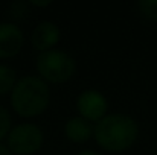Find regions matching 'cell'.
Returning a JSON list of instances; mask_svg holds the SVG:
<instances>
[{
	"label": "cell",
	"instance_id": "cell-2",
	"mask_svg": "<svg viewBox=\"0 0 157 155\" xmlns=\"http://www.w3.org/2000/svg\"><path fill=\"white\" fill-rule=\"evenodd\" d=\"M51 102L48 84L38 76H25L11 91V105L21 117H35L44 113Z\"/></svg>",
	"mask_w": 157,
	"mask_h": 155
},
{
	"label": "cell",
	"instance_id": "cell-9",
	"mask_svg": "<svg viewBox=\"0 0 157 155\" xmlns=\"http://www.w3.org/2000/svg\"><path fill=\"white\" fill-rule=\"evenodd\" d=\"M17 84V73L9 65L0 64V94L12 91Z\"/></svg>",
	"mask_w": 157,
	"mask_h": 155
},
{
	"label": "cell",
	"instance_id": "cell-8",
	"mask_svg": "<svg viewBox=\"0 0 157 155\" xmlns=\"http://www.w3.org/2000/svg\"><path fill=\"white\" fill-rule=\"evenodd\" d=\"M95 126L86 119L79 117H72L66 122L64 125V134L66 137L73 142V143H84L93 135Z\"/></svg>",
	"mask_w": 157,
	"mask_h": 155
},
{
	"label": "cell",
	"instance_id": "cell-14",
	"mask_svg": "<svg viewBox=\"0 0 157 155\" xmlns=\"http://www.w3.org/2000/svg\"><path fill=\"white\" fill-rule=\"evenodd\" d=\"M78 155H101V154H98L95 151H82V152H79Z\"/></svg>",
	"mask_w": 157,
	"mask_h": 155
},
{
	"label": "cell",
	"instance_id": "cell-12",
	"mask_svg": "<svg viewBox=\"0 0 157 155\" xmlns=\"http://www.w3.org/2000/svg\"><path fill=\"white\" fill-rule=\"evenodd\" d=\"M0 155H14V154H12V151H11L8 146L0 145Z\"/></svg>",
	"mask_w": 157,
	"mask_h": 155
},
{
	"label": "cell",
	"instance_id": "cell-7",
	"mask_svg": "<svg viewBox=\"0 0 157 155\" xmlns=\"http://www.w3.org/2000/svg\"><path fill=\"white\" fill-rule=\"evenodd\" d=\"M34 49L40 52H48L59 41V28L53 21H41L32 32L31 37Z\"/></svg>",
	"mask_w": 157,
	"mask_h": 155
},
{
	"label": "cell",
	"instance_id": "cell-5",
	"mask_svg": "<svg viewBox=\"0 0 157 155\" xmlns=\"http://www.w3.org/2000/svg\"><path fill=\"white\" fill-rule=\"evenodd\" d=\"M76 108L82 119L89 122H99L107 116L108 102L98 90H86L76 99Z\"/></svg>",
	"mask_w": 157,
	"mask_h": 155
},
{
	"label": "cell",
	"instance_id": "cell-11",
	"mask_svg": "<svg viewBox=\"0 0 157 155\" xmlns=\"http://www.w3.org/2000/svg\"><path fill=\"white\" fill-rule=\"evenodd\" d=\"M11 114L9 111L0 105V140H3L9 132H11Z\"/></svg>",
	"mask_w": 157,
	"mask_h": 155
},
{
	"label": "cell",
	"instance_id": "cell-6",
	"mask_svg": "<svg viewBox=\"0 0 157 155\" xmlns=\"http://www.w3.org/2000/svg\"><path fill=\"white\" fill-rule=\"evenodd\" d=\"M25 35L21 29L14 23H0V58H12L21 50Z\"/></svg>",
	"mask_w": 157,
	"mask_h": 155
},
{
	"label": "cell",
	"instance_id": "cell-1",
	"mask_svg": "<svg viewBox=\"0 0 157 155\" xmlns=\"http://www.w3.org/2000/svg\"><path fill=\"white\" fill-rule=\"evenodd\" d=\"M139 135L136 120L122 113L107 114L95 125L93 137L96 143L110 152H122L134 145Z\"/></svg>",
	"mask_w": 157,
	"mask_h": 155
},
{
	"label": "cell",
	"instance_id": "cell-4",
	"mask_svg": "<svg viewBox=\"0 0 157 155\" xmlns=\"http://www.w3.org/2000/svg\"><path fill=\"white\" fill-rule=\"evenodd\" d=\"M43 140V132L35 123H20L8 134V148L12 154L32 155L40 151Z\"/></svg>",
	"mask_w": 157,
	"mask_h": 155
},
{
	"label": "cell",
	"instance_id": "cell-13",
	"mask_svg": "<svg viewBox=\"0 0 157 155\" xmlns=\"http://www.w3.org/2000/svg\"><path fill=\"white\" fill-rule=\"evenodd\" d=\"M34 6H49L51 5V0H48V2H31Z\"/></svg>",
	"mask_w": 157,
	"mask_h": 155
},
{
	"label": "cell",
	"instance_id": "cell-10",
	"mask_svg": "<svg viewBox=\"0 0 157 155\" xmlns=\"http://www.w3.org/2000/svg\"><path fill=\"white\" fill-rule=\"evenodd\" d=\"M137 9L145 18L157 21V0H140L137 2Z\"/></svg>",
	"mask_w": 157,
	"mask_h": 155
},
{
	"label": "cell",
	"instance_id": "cell-3",
	"mask_svg": "<svg viewBox=\"0 0 157 155\" xmlns=\"http://www.w3.org/2000/svg\"><path fill=\"white\" fill-rule=\"evenodd\" d=\"M37 70L44 81L51 84H61L73 76L76 62L69 53L58 49H51L38 55Z\"/></svg>",
	"mask_w": 157,
	"mask_h": 155
}]
</instances>
